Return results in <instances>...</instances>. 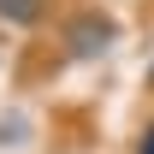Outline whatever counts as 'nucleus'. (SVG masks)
Instances as JSON below:
<instances>
[{
    "label": "nucleus",
    "instance_id": "obj_1",
    "mask_svg": "<svg viewBox=\"0 0 154 154\" xmlns=\"http://www.w3.org/2000/svg\"><path fill=\"white\" fill-rule=\"evenodd\" d=\"M113 42H119V24L101 6H89L65 24V59H101V54H113Z\"/></svg>",
    "mask_w": 154,
    "mask_h": 154
},
{
    "label": "nucleus",
    "instance_id": "obj_2",
    "mask_svg": "<svg viewBox=\"0 0 154 154\" xmlns=\"http://www.w3.org/2000/svg\"><path fill=\"white\" fill-rule=\"evenodd\" d=\"M42 12H48V0H0V18L12 24V30H30V24H42Z\"/></svg>",
    "mask_w": 154,
    "mask_h": 154
},
{
    "label": "nucleus",
    "instance_id": "obj_3",
    "mask_svg": "<svg viewBox=\"0 0 154 154\" xmlns=\"http://www.w3.org/2000/svg\"><path fill=\"white\" fill-rule=\"evenodd\" d=\"M136 154H154V125H142V136H136Z\"/></svg>",
    "mask_w": 154,
    "mask_h": 154
}]
</instances>
